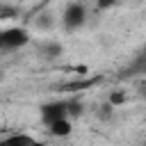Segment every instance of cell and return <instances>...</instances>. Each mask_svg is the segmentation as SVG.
Returning a JSON list of instances; mask_svg holds the SVG:
<instances>
[{"instance_id":"obj_7","label":"cell","mask_w":146,"mask_h":146,"mask_svg":"<svg viewBox=\"0 0 146 146\" xmlns=\"http://www.w3.org/2000/svg\"><path fill=\"white\" fill-rule=\"evenodd\" d=\"M114 5H116V0H96V7L98 9H110Z\"/></svg>"},{"instance_id":"obj_1","label":"cell","mask_w":146,"mask_h":146,"mask_svg":"<svg viewBox=\"0 0 146 146\" xmlns=\"http://www.w3.org/2000/svg\"><path fill=\"white\" fill-rule=\"evenodd\" d=\"M25 43H30V32L25 27H0V50H16L23 48Z\"/></svg>"},{"instance_id":"obj_6","label":"cell","mask_w":146,"mask_h":146,"mask_svg":"<svg viewBox=\"0 0 146 146\" xmlns=\"http://www.w3.org/2000/svg\"><path fill=\"white\" fill-rule=\"evenodd\" d=\"M18 16V9L14 5H7V2H0V21H11Z\"/></svg>"},{"instance_id":"obj_5","label":"cell","mask_w":146,"mask_h":146,"mask_svg":"<svg viewBox=\"0 0 146 146\" xmlns=\"http://www.w3.org/2000/svg\"><path fill=\"white\" fill-rule=\"evenodd\" d=\"M32 135H27V132H14V135H7V137H2L0 139V146H27V144H32Z\"/></svg>"},{"instance_id":"obj_3","label":"cell","mask_w":146,"mask_h":146,"mask_svg":"<svg viewBox=\"0 0 146 146\" xmlns=\"http://www.w3.org/2000/svg\"><path fill=\"white\" fill-rule=\"evenodd\" d=\"M66 116H68V100H52V103H46L41 107V119L46 125L57 121V119H66Z\"/></svg>"},{"instance_id":"obj_8","label":"cell","mask_w":146,"mask_h":146,"mask_svg":"<svg viewBox=\"0 0 146 146\" xmlns=\"http://www.w3.org/2000/svg\"><path fill=\"white\" fill-rule=\"evenodd\" d=\"M27 146H48L46 141H39V139H32V144H27Z\"/></svg>"},{"instance_id":"obj_2","label":"cell","mask_w":146,"mask_h":146,"mask_svg":"<svg viewBox=\"0 0 146 146\" xmlns=\"http://www.w3.org/2000/svg\"><path fill=\"white\" fill-rule=\"evenodd\" d=\"M62 23L64 27L71 32V30H78L87 23V7L82 2H68L64 14H62Z\"/></svg>"},{"instance_id":"obj_9","label":"cell","mask_w":146,"mask_h":146,"mask_svg":"<svg viewBox=\"0 0 146 146\" xmlns=\"http://www.w3.org/2000/svg\"><path fill=\"white\" fill-rule=\"evenodd\" d=\"M144 146H146V144H144Z\"/></svg>"},{"instance_id":"obj_4","label":"cell","mask_w":146,"mask_h":146,"mask_svg":"<svg viewBox=\"0 0 146 146\" xmlns=\"http://www.w3.org/2000/svg\"><path fill=\"white\" fill-rule=\"evenodd\" d=\"M48 132L52 135V137H68L71 132H73V121L66 116V119H57V121H52V123H48Z\"/></svg>"}]
</instances>
